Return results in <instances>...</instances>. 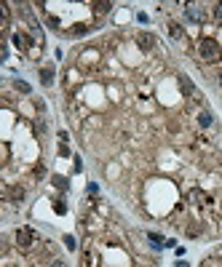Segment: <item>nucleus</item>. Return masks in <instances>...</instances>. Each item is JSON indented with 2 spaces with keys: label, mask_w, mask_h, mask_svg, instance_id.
<instances>
[{
  "label": "nucleus",
  "mask_w": 222,
  "mask_h": 267,
  "mask_svg": "<svg viewBox=\"0 0 222 267\" xmlns=\"http://www.w3.org/2000/svg\"><path fill=\"white\" fill-rule=\"evenodd\" d=\"M193 54L198 56V62H201V64L222 62V45L212 38V35H201V38L193 43Z\"/></svg>",
  "instance_id": "1"
},
{
  "label": "nucleus",
  "mask_w": 222,
  "mask_h": 267,
  "mask_svg": "<svg viewBox=\"0 0 222 267\" xmlns=\"http://www.w3.org/2000/svg\"><path fill=\"white\" fill-rule=\"evenodd\" d=\"M14 240H16V249L19 251H32L40 246V235L35 230H27V227H19L14 233Z\"/></svg>",
  "instance_id": "2"
},
{
  "label": "nucleus",
  "mask_w": 222,
  "mask_h": 267,
  "mask_svg": "<svg viewBox=\"0 0 222 267\" xmlns=\"http://www.w3.org/2000/svg\"><path fill=\"white\" fill-rule=\"evenodd\" d=\"M78 67L83 69V72H91V69H97L99 62H102V54L97 48H83V51H78Z\"/></svg>",
  "instance_id": "3"
},
{
  "label": "nucleus",
  "mask_w": 222,
  "mask_h": 267,
  "mask_svg": "<svg viewBox=\"0 0 222 267\" xmlns=\"http://www.w3.org/2000/svg\"><path fill=\"white\" fill-rule=\"evenodd\" d=\"M25 195H27V190L21 187V184L6 182V198H8V203H21V201H25Z\"/></svg>",
  "instance_id": "4"
},
{
  "label": "nucleus",
  "mask_w": 222,
  "mask_h": 267,
  "mask_svg": "<svg viewBox=\"0 0 222 267\" xmlns=\"http://www.w3.org/2000/svg\"><path fill=\"white\" fill-rule=\"evenodd\" d=\"M134 40L139 43V48H142L145 54H150L153 48H158V40H156L150 32H137V35H134Z\"/></svg>",
  "instance_id": "5"
},
{
  "label": "nucleus",
  "mask_w": 222,
  "mask_h": 267,
  "mask_svg": "<svg viewBox=\"0 0 222 267\" xmlns=\"http://www.w3.org/2000/svg\"><path fill=\"white\" fill-rule=\"evenodd\" d=\"M46 174H49V168H46V163H35V166H32V179H35V182L46 179Z\"/></svg>",
  "instance_id": "6"
},
{
  "label": "nucleus",
  "mask_w": 222,
  "mask_h": 267,
  "mask_svg": "<svg viewBox=\"0 0 222 267\" xmlns=\"http://www.w3.org/2000/svg\"><path fill=\"white\" fill-rule=\"evenodd\" d=\"M40 80H43V86H51L54 83V67L51 64L40 69Z\"/></svg>",
  "instance_id": "7"
},
{
  "label": "nucleus",
  "mask_w": 222,
  "mask_h": 267,
  "mask_svg": "<svg viewBox=\"0 0 222 267\" xmlns=\"http://www.w3.org/2000/svg\"><path fill=\"white\" fill-rule=\"evenodd\" d=\"M91 8H94L97 11V16H104V14H110V3H91Z\"/></svg>",
  "instance_id": "8"
},
{
  "label": "nucleus",
  "mask_w": 222,
  "mask_h": 267,
  "mask_svg": "<svg viewBox=\"0 0 222 267\" xmlns=\"http://www.w3.org/2000/svg\"><path fill=\"white\" fill-rule=\"evenodd\" d=\"M212 19L222 25V3H214V6H212Z\"/></svg>",
  "instance_id": "9"
},
{
  "label": "nucleus",
  "mask_w": 222,
  "mask_h": 267,
  "mask_svg": "<svg viewBox=\"0 0 222 267\" xmlns=\"http://www.w3.org/2000/svg\"><path fill=\"white\" fill-rule=\"evenodd\" d=\"M209 123H212V118H209V112H201V115H198V126H204V129H206Z\"/></svg>",
  "instance_id": "10"
},
{
  "label": "nucleus",
  "mask_w": 222,
  "mask_h": 267,
  "mask_svg": "<svg viewBox=\"0 0 222 267\" xmlns=\"http://www.w3.org/2000/svg\"><path fill=\"white\" fill-rule=\"evenodd\" d=\"M16 88L21 91V94H30V86L27 83H16Z\"/></svg>",
  "instance_id": "11"
},
{
  "label": "nucleus",
  "mask_w": 222,
  "mask_h": 267,
  "mask_svg": "<svg viewBox=\"0 0 222 267\" xmlns=\"http://www.w3.org/2000/svg\"><path fill=\"white\" fill-rule=\"evenodd\" d=\"M49 267H67V264H64V262H59V259H54V262H51Z\"/></svg>",
  "instance_id": "12"
}]
</instances>
